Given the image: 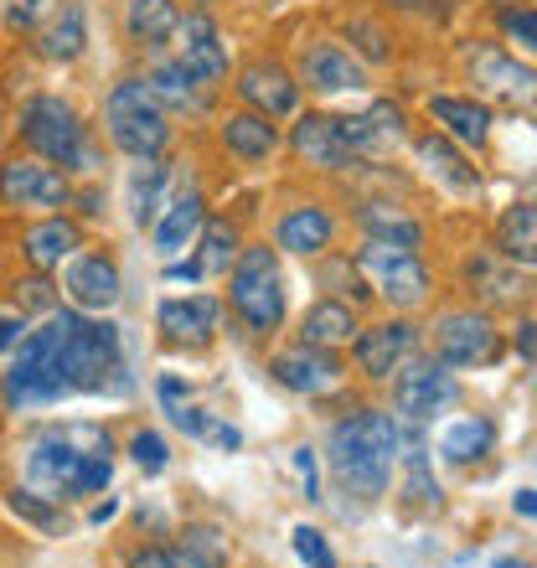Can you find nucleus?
<instances>
[{
  "label": "nucleus",
  "instance_id": "obj_17",
  "mask_svg": "<svg viewBox=\"0 0 537 568\" xmlns=\"http://www.w3.org/2000/svg\"><path fill=\"white\" fill-rule=\"evenodd\" d=\"M284 150L315 176H352V171H362V161L336 130V114H326V109H300L290 135H284Z\"/></svg>",
  "mask_w": 537,
  "mask_h": 568
},
{
  "label": "nucleus",
  "instance_id": "obj_20",
  "mask_svg": "<svg viewBox=\"0 0 537 568\" xmlns=\"http://www.w3.org/2000/svg\"><path fill=\"white\" fill-rule=\"evenodd\" d=\"M418 342H424V331L408 321V315H388V321H377V326H362L357 342H352V362H357V373L367 383H393L408 357H418Z\"/></svg>",
  "mask_w": 537,
  "mask_h": 568
},
{
  "label": "nucleus",
  "instance_id": "obj_22",
  "mask_svg": "<svg viewBox=\"0 0 537 568\" xmlns=\"http://www.w3.org/2000/svg\"><path fill=\"white\" fill-rule=\"evenodd\" d=\"M150 83V93L161 99V109L171 114V120H207L212 109H217V93L202 83L196 73H186V62L176 58V52H161V58L145 62V73H140Z\"/></svg>",
  "mask_w": 537,
  "mask_h": 568
},
{
  "label": "nucleus",
  "instance_id": "obj_47",
  "mask_svg": "<svg viewBox=\"0 0 537 568\" xmlns=\"http://www.w3.org/2000/svg\"><path fill=\"white\" fill-rule=\"evenodd\" d=\"M346 37H352V47H357V52H352V58H367V62H388L393 58V47H388V31L377 27V21H352V27H346Z\"/></svg>",
  "mask_w": 537,
  "mask_h": 568
},
{
  "label": "nucleus",
  "instance_id": "obj_32",
  "mask_svg": "<svg viewBox=\"0 0 537 568\" xmlns=\"http://www.w3.org/2000/svg\"><path fill=\"white\" fill-rule=\"evenodd\" d=\"M37 52H42L47 62H58V68H73V62L89 52V11H83V0L52 6V16H47L42 31H37Z\"/></svg>",
  "mask_w": 537,
  "mask_h": 568
},
{
  "label": "nucleus",
  "instance_id": "obj_9",
  "mask_svg": "<svg viewBox=\"0 0 537 568\" xmlns=\"http://www.w3.org/2000/svg\"><path fill=\"white\" fill-rule=\"evenodd\" d=\"M357 270L367 274L377 300H388L398 315L424 311L434 300V274L429 264L408 248H388V243H362L357 248Z\"/></svg>",
  "mask_w": 537,
  "mask_h": 568
},
{
  "label": "nucleus",
  "instance_id": "obj_46",
  "mask_svg": "<svg viewBox=\"0 0 537 568\" xmlns=\"http://www.w3.org/2000/svg\"><path fill=\"white\" fill-rule=\"evenodd\" d=\"M496 27H501V37H507V42L537 52V11H533V6H496Z\"/></svg>",
  "mask_w": 537,
  "mask_h": 568
},
{
  "label": "nucleus",
  "instance_id": "obj_57",
  "mask_svg": "<svg viewBox=\"0 0 537 568\" xmlns=\"http://www.w3.org/2000/svg\"><path fill=\"white\" fill-rule=\"evenodd\" d=\"M517 352H523V362H537V326H533V321H523V326H517Z\"/></svg>",
  "mask_w": 537,
  "mask_h": 568
},
{
  "label": "nucleus",
  "instance_id": "obj_3",
  "mask_svg": "<svg viewBox=\"0 0 537 568\" xmlns=\"http://www.w3.org/2000/svg\"><path fill=\"white\" fill-rule=\"evenodd\" d=\"M62 336V367H68V383L73 393H93V398H130L134 377L130 362H124V336L109 315H83L73 305H58L52 311Z\"/></svg>",
  "mask_w": 537,
  "mask_h": 568
},
{
  "label": "nucleus",
  "instance_id": "obj_21",
  "mask_svg": "<svg viewBox=\"0 0 537 568\" xmlns=\"http://www.w3.org/2000/svg\"><path fill=\"white\" fill-rule=\"evenodd\" d=\"M295 78H300V89L315 93V99H342V93L367 89V73H362V62L352 58V47L331 42V37H311V42L300 47Z\"/></svg>",
  "mask_w": 537,
  "mask_h": 568
},
{
  "label": "nucleus",
  "instance_id": "obj_44",
  "mask_svg": "<svg viewBox=\"0 0 537 568\" xmlns=\"http://www.w3.org/2000/svg\"><path fill=\"white\" fill-rule=\"evenodd\" d=\"M120 568H181L171 538H134L120 548Z\"/></svg>",
  "mask_w": 537,
  "mask_h": 568
},
{
  "label": "nucleus",
  "instance_id": "obj_19",
  "mask_svg": "<svg viewBox=\"0 0 537 568\" xmlns=\"http://www.w3.org/2000/svg\"><path fill=\"white\" fill-rule=\"evenodd\" d=\"M176 58L186 62V73H196L212 93H223L233 83V52H227V31L212 11H181L176 27Z\"/></svg>",
  "mask_w": 537,
  "mask_h": 568
},
{
  "label": "nucleus",
  "instance_id": "obj_50",
  "mask_svg": "<svg viewBox=\"0 0 537 568\" xmlns=\"http://www.w3.org/2000/svg\"><path fill=\"white\" fill-rule=\"evenodd\" d=\"M295 470H300V491H305V501L321 507V501H326V496H321V449L300 445L295 449Z\"/></svg>",
  "mask_w": 537,
  "mask_h": 568
},
{
  "label": "nucleus",
  "instance_id": "obj_51",
  "mask_svg": "<svg viewBox=\"0 0 537 568\" xmlns=\"http://www.w3.org/2000/svg\"><path fill=\"white\" fill-rule=\"evenodd\" d=\"M58 0H11L6 6V27L11 31H42V16H52Z\"/></svg>",
  "mask_w": 537,
  "mask_h": 568
},
{
  "label": "nucleus",
  "instance_id": "obj_34",
  "mask_svg": "<svg viewBox=\"0 0 537 568\" xmlns=\"http://www.w3.org/2000/svg\"><path fill=\"white\" fill-rule=\"evenodd\" d=\"M239 254H243L239 217L207 212V223H202V233H196V243H192V258H196V270H202V280H227V270H233Z\"/></svg>",
  "mask_w": 537,
  "mask_h": 568
},
{
  "label": "nucleus",
  "instance_id": "obj_2",
  "mask_svg": "<svg viewBox=\"0 0 537 568\" xmlns=\"http://www.w3.org/2000/svg\"><path fill=\"white\" fill-rule=\"evenodd\" d=\"M403 460V424L388 408H352L326 434V470L342 496H357L362 507L383 501L393 465Z\"/></svg>",
  "mask_w": 537,
  "mask_h": 568
},
{
  "label": "nucleus",
  "instance_id": "obj_37",
  "mask_svg": "<svg viewBox=\"0 0 537 568\" xmlns=\"http://www.w3.org/2000/svg\"><path fill=\"white\" fill-rule=\"evenodd\" d=\"M492 449H496V424L486 414H465V419H455L439 434V460H449V465H476Z\"/></svg>",
  "mask_w": 537,
  "mask_h": 568
},
{
  "label": "nucleus",
  "instance_id": "obj_43",
  "mask_svg": "<svg viewBox=\"0 0 537 568\" xmlns=\"http://www.w3.org/2000/svg\"><path fill=\"white\" fill-rule=\"evenodd\" d=\"M362 114L373 120V130L383 135V145H388V150H398V145H408V140H414V130H408V109H403L398 99H373Z\"/></svg>",
  "mask_w": 537,
  "mask_h": 568
},
{
  "label": "nucleus",
  "instance_id": "obj_7",
  "mask_svg": "<svg viewBox=\"0 0 537 568\" xmlns=\"http://www.w3.org/2000/svg\"><path fill=\"white\" fill-rule=\"evenodd\" d=\"M62 398H73L68 367H62V336L58 321L47 315L37 331H27V342L11 352V367L0 377V404L6 414H31V408H52Z\"/></svg>",
  "mask_w": 537,
  "mask_h": 568
},
{
  "label": "nucleus",
  "instance_id": "obj_28",
  "mask_svg": "<svg viewBox=\"0 0 537 568\" xmlns=\"http://www.w3.org/2000/svg\"><path fill=\"white\" fill-rule=\"evenodd\" d=\"M176 27H181V0H124V11H120L124 42H130V52H140L145 62L171 52Z\"/></svg>",
  "mask_w": 537,
  "mask_h": 568
},
{
  "label": "nucleus",
  "instance_id": "obj_18",
  "mask_svg": "<svg viewBox=\"0 0 537 568\" xmlns=\"http://www.w3.org/2000/svg\"><path fill=\"white\" fill-rule=\"evenodd\" d=\"M217 331H223V300L217 295H165L161 305H155V336H161V346H171V352H207L212 342H217Z\"/></svg>",
  "mask_w": 537,
  "mask_h": 568
},
{
  "label": "nucleus",
  "instance_id": "obj_26",
  "mask_svg": "<svg viewBox=\"0 0 537 568\" xmlns=\"http://www.w3.org/2000/svg\"><path fill=\"white\" fill-rule=\"evenodd\" d=\"M336 227H342L336 212H331L326 202L305 196V202L280 212V223H274V248H280V254H295V258H321V254H331Z\"/></svg>",
  "mask_w": 537,
  "mask_h": 568
},
{
  "label": "nucleus",
  "instance_id": "obj_11",
  "mask_svg": "<svg viewBox=\"0 0 537 568\" xmlns=\"http://www.w3.org/2000/svg\"><path fill=\"white\" fill-rule=\"evenodd\" d=\"M465 73L476 83L480 104H501L517 114H537V68H527L523 58H511L507 47L480 42L465 52Z\"/></svg>",
  "mask_w": 537,
  "mask_h": 568
},
{
  "label": "nucleus",
  "instance_id": "obj_48",
  "mask_svg": "<svg viewBox=\"0 0 537 568\" xmlns=\"http://www.w3.org/2000/svg\"><path fill=\"white\" fill-rule=\"evenodd\" d=\"M165 419L176 424L186 439H196V445H207L212 439V424H217V414H207V408H196V404H181V408H171Z\"/></svg>",
  "mask_w": 537,
  "mask_h": 568
},
{
  "label": "nucleus",
  "instance_id": "obj_5",
  "mask_svg": "<svg viewBox=\"0 0 537 568\" xmlns=\"http://www.w3.org/2000/svg\"><path fill=\"white\" fill-rule=\"evenodd\" d=\"M227 315L254 342L280 336L284 315H290V284H284V270H280V248L243 243V254L227 270Z\"/></svg>",
  "mask_w": 537,
  "mask_h": 568
},
{
  "label": "nucleus",
  "instance_id": "obj_42",
  "mask_svg": "<svg viewBox=\"0 0 537 568\" xmlns=\"http://www.w3.org/2000/svg\"><path fill=\"white\" fill-rule=\"evenodd\" d=\"M11 511L21 517L27 527H37V532H68V517H62V507L58 501H47V496H37V491H27V486H16L11 496Z\"/></svg>",
  "mask_w": 537,
  "mask_h": 568
},
{
  "label": "nucleus",
  "instance_id": "obj_24",
  "mask_svg": "<svg viewBox=\"0 0 537 568\" xmlns=\"http://www.w3.org/2000/svg\"><path fill=\"white\" fill-rule=\"evenodd\" d=\"M83 243H89V227L73 212H42L37 223L21 227V258L31 274H58Z\"/></svg>",
  "mask_w": 537,
  "mask_h": 568
},
{
  "label": "nucleus",
  "instance_id": "obj_13",
  "mask_svg": "<svg viewBox=\"0 0 537 568\" xmlns=\"http://www.w3.org/2000/svg\"><path fill=\"white\" fill-rule=\"evenodd\" d=\"M264 373L280 383L284 393H295V398H311V404H326L336 393L346 388V362L336 352H321V346H280V352H268Z\"/></svg>",
  "mask_w": 537,
  "mask_h": 568
},
{
  "label": "nucleus",
  "instance_id": "obj_58",
  "mask_svg": "<svg viewBox=\"0 0 537 568\" xmlns=\"http://www.w3.org/2000/svg\"><path fill=\"white\" fill-rule=\"evenodd\" d=\"M511 511H517V517H533V523H537V491H517V496H511Z\"/></svg>",
  "mask_w": 537,
  "mask_h": 568
},
{
  "label": "nucleus",
  "instance_id": "obj_16",
  "mask_svg": "<svg viewBox=\"0 0 537 568\" xmlns=\"http://www.w3.org/2000/svg\"><path fill=\"white\" fill-rule=\"evenodd\" d=\"M233 99H239V109H254V114H264V120H295L300 114V99H305V89H300V78L290 62L280 58H249L233 73Z\"/></svg>",
  "mask_w": 537,
  "mask_h": 568
},
{
  "label": "nucleus",
  "instance_id": "obj_53",
  "mask_svg": "<svg viewBox=\"0 0 537 568\" xmlns=\"http://www.w3.org/2000/svg\"><path fill=\"white\" fill-rule=\"evenodd\" d=\"M155 398H161V414H171V408L192 404V383H186L181 373H161L155 377Z\"/></svg>",
  "mask_w": 537,
  "mask_h": 568
},
{
  "label": "nucleus",
  "instance_id": "obj_33",
  "mask_svg": "<svg viewBox=\"0 0 537 568\" xmlns=\"http://www.w3.org/2000/svg\"><path fill=\"white\" fill-rule=\"evenodd\" d=\"M171 548H176L181 568H233V532L223 523H207V517L176 527Z\"/></svg>",
  "mask_w": 537,
  "mask_h": 568
},
{
  "label": "nucleus",
  "instance_id": "obj_41",
  "mask_svg": "<svg viewBox=\"0 0 537 568\" xmlns=\"http://www.w3.org/2000/svg\"><path fill=\"white\" fill-rule=\"evenodd\" d=\"M124 455H130V465L145 480H155V476H165V470H171V445H165L161 429H134L130 445H124Z\"/></svg>",
  "mask_w": 537,
  "mask_h": 568
},
{
  "label": "nucleus",
  "instance_id": "obj_30",
  "mask_svg": "<svg viewBox=\"0 0 537 568\" xmlns=\"http://www.w3.org/2000/svg\"><path fill=\"white\" fill-rule=\"evenodd\" d=\"M357 331H362L357 305H346V300H331V295H315L311 305H305V315H300L295 342L321 346V352H342V346L357 342Z\"/></svg>",
  "mask_w": 537,
  "mask_h": 568
},
{
  "label": "nucleus",
  "instance_id": "obj_1",
  "mask_svg": "<svg viewBox=\"0 0 537 568\" xmlns=\"http://www.w3.org/2000/svg\"><path fill=\"white\" fill-rule=\"evenodd\" d=\"M21 486L58 501V507L104 496L114 486V434H109V424L68 419L37 429L21 449Z\"/></svg>",
  "mask_w": 537,
  "mask_h": 568
},
{
  "label": "nucleus",
  "instance_id": "obj_49",
  "mask_svg": "<svg viewBox=\"0 0 537 568\" xmlns=\"http://www.w3.org/2000/svg\"><path fill=\"white\" fill-rule=\"evenodd\" d=\"M68 212H73L83 227L104 223V217H109V192H104V186H93V181H89V186H73V207H68Z\"/></svg>",
  "mask_w": 537,
  "mask_h": 568
},
{
  "label": "nucleus",
  "instance_id": "obj_54",
  "mask_svg": "<svg viewBox=\"0 0 537 568\" xmlns=\"http://www.w3.org/2000/svg\"><path fill=\"white\" fill-rule=\"evenodd\" d=\"M161 280H165V284H207V280H202V270H196V258H192V254L171 258V264L161 270Z\"/></svg>",
  "mask_w": 537,
  "mask_h": 568
},
{
  "label": "nucleus",
  "instance_id": "obj_56",
  "mask_svg": "<svg viewBox=\"0 0 537 568\" xmlns=\"http://www.w3.org/2000/svg\"><path fill=\"white\" fill-rule=\"evenodd\" d=\"M114 517H120V496H104V501H93V507H89V523L93 527L114 523Z\"/></svg>",
  "mask_w": 537,
  "mask_h": 568
},
{
  "label": "nucleus",
  "instance_id": "obj_55",
  "mask_svg": "<svg viewBox=\"0 0 537 568\" xmlns=\"http://www.w3.org/2000/svg\"><path fill=\"white\" fill-rule=\"evenodd\" d=\"M212 449H223V455H233V449H243V429L239 424H227V419H217L212 424V439H207Z\"/></svg>",
  "mask_w": 537,
  "mask_h": 568
},
{
  "label": "nucleus",
  "instance_id": "obj_40",
  "mask_svg": "<svg viewBox=\"0 0 537 568\" xmlns=\"http://www.w3.org/2000/svg\"><path fill=\"white\" fill-rule=\"evenodd\" d=\"M11 305L27 315V321H47V315L62 305V290L52 284V274H27V280L11 284Z\"/></svg>",
  "mask_w": 537,
  "mask_h": 568
},
{
  "label": "nucleus",
  "instance_id": "obj_61",
  "mask_svg": "<svg viewBox=\"0 0 537 568\" xmlns=\"http://www.w3.org/2000/svg\"><path fill=\"white\" fill-rule=\"evenodd\" d=\"M362 568H373V564H362Z\"/></svg>",
  "mask_w": 537,
  "mask_h": 568
},
{
  "label": "nucleus",
  "instance_id": "obj_12",
  "mask_svg": "<svg viewBox=\"0 0 537 568\" xmlns=\"http://www.w3.org/2000/svg\"><path fill=\"white\" fill-rule=\"evenodd\" d=\"M460 404V377L434 357H408L393 373V414L408 424H429Z\"/></svg>",
  "mask_w": 537,
  "mask_h": 568
},
{
  "label": "nucleus",
  "instance_id": "obj_38",
  "mask_svg": "<svg viewBox=\"0 0 537 568\" xmlns=\"http://www.w3.org/2000/svg\"><path fill=\"white\" fill-rule=\"evenodd\" d=\"M315 280H321V295L346 300V305H367V300H377L373 284H367V274L357 270V258L352 254H321L315 258Z\"/></svg>",
  "mask_w": 537,
  "mask_h": 568
},
{
  "label": "nucleus",
  "instance_id": "obj_27",
  "mask_svg": "<svg viewBox=\"0 0 537 568\" xmlns=\"http://www.w3.org/2000/svg\"><path fill=\"white\" fill-rule=\"evenodd\" d=\"M424 109H429L434 130L445 140H455L460 150H470V155L492 145V130H496L492 104H480L476 93H429Z\"/></svg>",
  "mask_w": 537,
  "mask_h": 568
},
{
  "label": "nucleus",
  "instance_id": "obj_8",
  "mask_svg": "<svg viewBox=\"0 0 537 568\" xmlns=\"http://www.w3.org/2000/svg\"><path fill=\"white\" fill-rule=\"evenodd\" d=\"M429 357L445 362L449 373H470V367H496V362L507 357V342H501V326H496L492 311L460 305V311L434 315Z\"/></svg>",
  "mask_w": 537,
  "mask_h": 568
},
{
  "label": "nucleus",
  "instance_id": "obj_60",
  "mask_svg": "<svg viewBox=\"0 0 537 568\" xmlns=\"http://www.w3.org/2000/svg\"><path fill=\"white\" fill-rule=\"evenodd\" d=\"M217 0H186V11H212Z\"/></svg>",
  "mask_w": 537,
  "mask_h": 568
},
{
  "label": "nucleus",
  "instance_id": "obj_23",
  "mask_svg": "<svg viewBox=\"0 0 537 568\" xmlns=\"http://www.w3.org/2000/svg\"><path fill=\"white\" fill-rule=\"evenodd\" d=\"M212 135H217V150H223L233 165H268L284 150V130L254 109H227L212 120Z\"/></svg>",
  "mask_w": 537,
  "mask_h": 568
},
{
  "label": "nucleus",
  "instance_id": "obj_59",
  "mask_svg": "<svg viewBox=\"0 0 537 568\" xmlns=\"http://www.w3.org/2000/svg\"><path fill=\"white\" fill-rule=\"evenodd\" d=\"M496 568H533L527 558H496Z\"/></svg>",
  "mask_w": 537,
  "mask_h": 568
},
{
  "label": "nucleus",
  "instance_id": "obj_39",
  "mask_svg": "<svg viewBox=\"0 0 537 568\" xmlns=\"http://www.w3.org/2000/svg\"><path fill=\"white\" fill-rule=\"evenodd\" d=\"M403 501L414 511H439L445 507V486L434 480V465L424 455V445H414L403 455Z\"/></svg>",
  "mask_w": 537,
  "mask_h": 568
},
{
  "label": "nucleus",
  "instance_id": "obj_36",
  "mask_svg": "<svg viewBox=\"0 0 537 568\" xmlns=\"http://www.w3.org/2000/svg\"><path fill=\"white\" fill-rule=\"evenodd\" d=\"M492 248L523 270H537V202H511L501 207L492 227Z\"/></svg>",
  "mask_w": 537,
  "mask_h": 568
},
{
  "label": "nucleus",
  "instance_id": "obj_10",
  "mask_svg": "<svg viewBox=\"0 0 537 568\" xmlns=\"http://www.w3.org/2000/svg\"><path fill=\"white\" fill-rule=\"evenodd\" d=\"M73 186L78 181L52 161H37V155H6L0 161V207L27 212V217H42V212H68L73 207Z\"/></svg>",
  "mask_w": 537,
  "mask_h": 568
},
{
  "label": "nucleus",
  "instance_id": "obj_4",
  "mask_svg": "<svg viewBox=\"0 0 537 568\" xmlns=\"http://www.w3.org/2000/svg\"><path fill=\"white\" fill-rule=\"evenodd\" d=\"M16 140H21L27 155L62 165L68 176H99V165H104V150L93 140L89 120L62 93H31V99H21V109H16Z\"/></svg>",
  "mask_w": 537,
  "mask_h": 568
},
{
  "label": "nucleus",
  "instance_id": "obj_45",
  "mask_svg": "<svg viewBox=\"0 0 537 568\" xmlns=\"http://www.w3.org/2000/svg\"><path fill=\"white\" fill-rule=\"evenodd\" d=\"M290 548H295V558L305 568H336V548L326 542V532L311 523H300L295 532H290Z\"/></svg>",
  "mask_w": 537,
  "mask_h": 568
},
{
  "label": "nucleus",
  "instance_id": "obj_15",
  "mask_svg": "<svg viewBox=\"0 0 537 568\" xmlns=\"http://www.w3.org/2000/svg\"><path fill=\"white\" fill-rule=\"evenodd\" d=\"M62 300H68L73 311H83V315H109L124 300L120 258L109 254L104 243H99V248L83 243V248L62 264Z\"/></svg>",
  "mask_w": 537,
  "mask_h": 568
},
{
  "label": "nucleus",
  "instance_id": "obj_25",
  "mask_svg": "<svg viewBox=\"0 0 537 568\" xmlns=\"http://www.w3.org/2000/svg\"><path fill=\"white\" fill-rule=\"evenodd\" d=\"M202 223H207V192H202L196 181H186V186L171 192V202H165L161 217H155V227H150V248H155V258L171 264V258L192 254Z\"/></svg>",
  "mask_w": 537,
  "mask_h": 568
},
{
  "label": "nucleus",
  "instance_id": "obj_52",
  "mask_svg": "<svg viewBox=\"0 0 537 568\" xmlns=\"http://www.w3.org/2000/svg\"><path fill=\"white\" fill-rule=\"evenodd\" d=\"M27 331H31V321L16 305H0V357H11L16 346L27 342Z\"/></svg>",
  "mask_w": 537,
  "mask_h": 568
},
{
  "label": "nucleus",
  "instance_id": "obj_14",
  "mask_svg": "<svg viewBox=\"0 0 537 568\" xmlns=\"http://www.w3.org/2000/svg\"><path fill=\"white\" fill-rule=\"evenodd\" d=\"M527 274L533 270L501 258L496 248H470L460 258V290L476 300L480 311H523L527 300L537 295V284Z\"/></svg>",
  "mask_w": 537,
  "mask_h": 568
},
{
  "label": "nucleus",
  "instance_id": "obj_31",
  "mask_svg": "<svg viewBox=\"0 0 537 568\" xmlns=\"http://www.w3.org/2000/svg\"><path fill=\"white\" fill-rule=\"evenodd\" d=\"M357 227L367 243H388V248H408V254H418L424 248V223H418L408 207H398V202H383V196H367V202H357Z\"/></svg>",
  "mask_w": 537,
  "mask_h": 568
},
{
  "label": "nucleus",
  "instance_id": "obj_35",
  "mask_svg": "<svg viewBox=\"0 0 537 568\" xmlns=\"http://www.w3.org/2000/svg\"><path fill=\"white\" fill-rule=\"evenodd\" d=\"M124 202H130V223L140 233L155 227L161 207L171 202V165L165 161H134L130 171V186H124Z\"/></svg>",
  "mask_w": 537,
  "mask_h": 568
},
{
  "label": "nucleus",
  "instance_id": "obj_6",
  "mask_svg": "<svg viewBox=\"0 0 537 568\" xmlns=\"http://www.w3.org/2000/svg\"><path fill=\"white\" fill-rule=\"evenodd\" d=\"M104 140L124 161H165L176 145V120L161 109L140 73H124L104 93Z\"/></svg>",
  "mask_w": 537,
  "mask_h": 568
},
{
  "label": "nucleus",
  "instance_id": "obj_29",
  "mask_svg": "<svg viewBox=\"0 0 537 568\" xmlns=\"http://www.w3.org/2000/svg\"><path fill=\"white\" fill-rule=\"evenodd\" d=\"M408 145H414L418 165H424L445 192H455V196H476L480 192V171H476V161H470V150H460L455 140L439 135V130H424V135H414Z\"/></svg>",
  "mask_w": 537,
  "mask_h": 568
}]
</instances>
